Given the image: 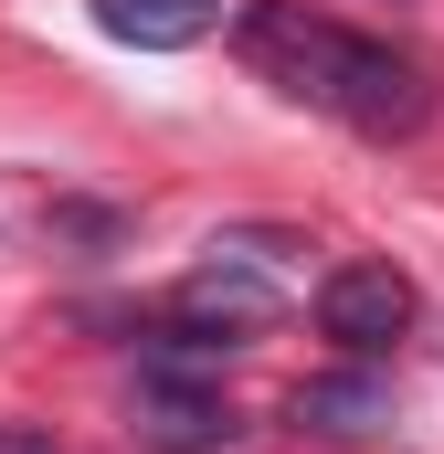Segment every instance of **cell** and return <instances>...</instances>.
<instances>
[{
  "instance_id": "6da1fadb",
  "label": "cell",
  "mask_w": 444,
  "mask_h": 454,
  "mask_svg": "<svg viewBox=\"0 0 444 454\" xmlns=\"http://www.w3.org/2000/svg\"><path fill=\"white\" fill-rule=\"evenodd\" d=\"M233 43H243V64L265 85H286L297 106L338 116L360 137H413L434 116V74L413 53H392L381 32H349L329 11H307V0H243Z\"/></svg>"
},
{
  "instance_id": "8992f818",
  "label": "cell",
  "mask_w": 444,
  "mask_h": 454,
  "mask_svg": "<svg viewBox=\"0 0 444 454\" xmlns=\"http://www.w3.org/2000/svg\"><path fill=\"white\" fill-rule=\"evenodd\" d=\"M297 423H318V434H392V391L370 370H338V380L297 391Z\"/></svg>"
},
{
  "instance_id": "277c9868",
  "label": "cell",
  "mask_w": 444,
  "mask_h": 454,
  "mask_svg": "<svg viewBox=\"0 0 444 454\" xmlns=\"http://www.w3.org/2000/svg\"><path fill=\"white\" fill-rule=\"evenodd\" d=\"M233 434L243 423H233L222 380H180V370H148L138 380V444L148 454H222Z\"/></svg>"
},
{
  "instance_id": "3957f363",
  "label": "cell",
  "mask_w": 444,
  "mask_h": 454,
  "mask_svg": "<svg viewBox=\"0 0 444 454\" xmlns=\"http://www.w3.org/2000/svg\"><path fill=\"white\" fill-rule=\"evenodd\" d=\"M413 317H424V296H413L402 264H329V275H318V339H338L349 359L402 348Z\"/></svg>"
},
{
  "instance_id": "7a4b0ae2",
  "label": "cell",
  "mask_w": 444,
  "mask_h": 454,
  "mask_svg": "<svg viewBox=\"0 0 444 454\" xmlns=\"http://www.w3.org/2000/svg\"><path fill=\"white\" fill-rule=\"evenodd\" d=\"M286 232H233L212 243V264L170 296V359H222V348H243L265 317H286Z\"/></svg>"
},
{
  "instance_id": "52a82bcc",
  "label": "cell",
  "mask_w": 444,
  "mask_h": 454,
  "mask_svg": "<svg viewBox=\"0 0 444 454\" xmlns=\"http://www.w3.org/2000/svg\"><path fill=\"white\" fill-rule=\"evenodd\" d=\"M0 454H64L53 434H32V423H0Z\"/></svg>"
},
{
  "instance_id": "5b68a950",
  "label": "cell",
  "mask_w": 444,
  "mask_h": 454,
  "mask_svg": "<svg viewBox=\"0 0 444 454\" xmlns=\"http://www.w3.org/2000/svg\"><path fill=\"white\" fill-rule=\"evenodd\" d=\"M96 21L116 43H138V53H180V43H202L222 21V0H96Z\"/></svg>"
}]
</instances>
